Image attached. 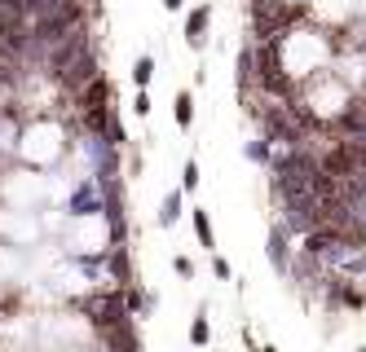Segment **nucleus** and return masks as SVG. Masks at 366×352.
<instances>
[{
  "label": "nucleus",
  "mask_w": 366,
  "mask_h": 352,
  "mask_svg": "<svg viewBox=\"0 0 366 352\" xmlns=\"http://www.w3.org/2000/svg\"><path fill=\"white\" fill-rule=\"evenodd\" d=\"M102 207H106V198H102L93 176H80L71 185V194H66V216L71 221H93V216H102Z\"/></svg>",
  "instance_id": "nucleus-1"
},
{
  "label": "nucleus",
  "mask_w": 366,
  "mask_h": 352,
  "mask_svg": "<svg viewBox=\"0 0 366 352\" xmlns=\"http://www.w3.org/2000/svg\"><path fill=\"white\" fill-rule=\"evenodd\" d=\"M291 256H296L291 233L282 229V225H274V229H270V269H274L278 278H287V273H291Z\"/></svg>",
  "instance_id": "nucleus-2"
},
{
  "label": "nucleus",
  "mask_w": 366,
  "mask_h": 352,
  "mask_svg": "<svg viewBox=\"0 0 366 352\" xmlns=\"http://www.w3.org/2000/svg\"><path fill=\"white\" fill-rule=\"evenodd\" d=\"M212 0H203V5H194L190 13H186V44L194 48V53H198V48H203L208 44V27H212Z\"/></svg>",
  "instance_id": "nucleus-3"
},
{
  "label": "nucleus",
  "mask_w": 366,
  "mask_h": 352,
  "mask_svg": "<svg viewBox=\"0 0 366 352\" xmlns=\"http://www.w3.org/2000/svg\"><path fill=\"white\" fill-rule=\"evenodd\" d=\"M172 119H177L181 132L194 128V93H190V89H181V93L172 97Z\"/></svg>",
  "instance_id": "nucleus-4"
},
{
  "label": "nucleus",
  "mask_w": 366,
  "mask_h": 352,
  "mask_svg": "<svg viewBox=\"0 0 366 352\" xmlns=\"http://www.w3.org/2000/svg\"><path fill=\"white\" fill-rule=\"evenodd\" d=\"M181 211H186V198H181V190H168V194H163V203H159V225L172 229Z\"/></svg>",
  "instance_id": "nucleus-5"
},
{
  "label": "nucleus",
  "mask_w": 366,
  "mask_h": 352,
  "mask_svg": "<svg viewBox=\"0 0 366 352\" xmlns=\"http://www.w3.org/2000/svg\"><path fill=\"white\" fill-rule=\"evenodd\" d=\"M190 225H194V238H198V247L203 251H216V233H212V221H208V211L198 207V211H190Z\"/></svg>",
  "instance_id": "nucleus-6"
},
{
  "label": "nucleus",
  "mask_w": 366,
  "mask_h": 352,
  "mask_svg": "<svg viewBox=\"0 0 366 352\" xmlns=\"http://www.w3.org/2000/svg\"><path fill=\"white\" fill-rule=\"evenodd\" d=\"M151 79H155V58L141 53L137 62H132V84H137V89H151Z\"/></svg>",
  "instance_id": "nucleus-7"
},
{
  "label": "nucleus",
  "mask_w": 366,
  "mask_h": 352,
  "mask_svg": "<svg viewBox=\"0 0 366 352\" xmlns=\"http://www.w3.org/2000/svg\"><path fill=\"white\" fill-rule=\"evenodd\" d=\"M270 150H274L270 141H265V137H256V141H247V145H243V155L252 159V163H260V167H270Z\"/></svg>",
  "instance_id": "nucleus-8"
},
{
  "label": "nucleus",
  "mask_w": 366,
  "mask_h": 352,
  "mask_svg": "<svg viewBox=\"0 0 366 352\" xmlns=\"http://www.w3.org/2000/svg\"><path fill=\"white\" fill-rule=\"evenodd\" d=\"M208 339H212V326H208V317L198 313L194 322H190V344H194V348H208Z\"/></svg>",
  "instance_id": "nucleus-9"
},
{
  "label": "nucleus",
  "mask_w": 366,
  "mask_h": 352,
  "mask_svg": "<svg viewBox=\"0 0 366 352\" xmlns=\"http://www.w3.org/2000/svg\"><path fill=\"white\" fill-rule=\"evenodd\" d=\"M198 181H203V176H198V163L186 159V167H181V190H198Z\"/></svg>",
  "instance_id": "nucleus-10"
},
{
  "label": "nucleus",
  "mask_w": 366,
  "mask_h": 352,
  "mask_svg": "<svg viewBox=\"0 0 366 352\" xmlns=\"http://www.w3.org/2000/svg\"><path fill=\"white\" fill-rule=\"evenodd\" d=\"M132 110H137L141 119L151 115V93H146V89H137V97H132Z\"/></svg>",
  "instance_id": "nucleus-11"
},
{
  "label": "nucleus",
  "mask_w": 366,
  "mask_h": 352,
  "mask_svg": "<svg viewBox=\"0 0 366 352\" xmlns=\"http://www.w3.org/2000/svg\"><path fill=\"white\" fill-rule=\"evenodd\" d=\"M212 273L221 278V282H229V278H234V269H229V260H221V256H212Z\"/></svg>",
  "instance_id": "nucleus-12"
},
{
  "label": "nucleus",
  "mask_w": 366,
  "mask_h": 352,
  "mask_svg": "<svg viewBox=\"0 0 366 352\" xmlns=\"http://www.w3.org/2000/svg\"><path fill=\"white\" fill-rule=\"evenodd\" d=\"M172 269H177L181 278H194V264H190L186 256H177V260H172Z\"/></svg>",
  "instance_id": "nucleus-13"
},
{
  "label": "nucleus",
  "mask_w": 366,
  "mask_h": 352,
  "mask_svg": "<svg viewBox=\"0 0 366 352\" xmlns=\"http://www.w3.org/2000/svg\"><path fill=\"white\" fill-rule=\"evenodd\" d=\"M186 9V0H163V13H181Z\"/></svg>",
  "instance_id": "nucleus-14"
},
{
  "label": "nucleus",
  "mask_w": 366,
  "mask_h": 352,
  "mask_svg": "<svg viewBox=\"0 0 366 352\" xmlns=\"http://www.w3.org/2000/svg\"><path fill=\"white\" fill-rule=\"evenodd\" d=\"M265 352H274V348H265Z\"/></svg>",
  "instance_id": "nucleus-15"
},
{
  "label": "nucleus",
  "mask_w": 366,
  "mask_h": 352,
  "mask_svg": "<svg viewBox=\"0 0 366 352\" xmlns=\"http://www.w3.org/2000/svg\"><path fill=\"white\" fill-rule=\"evenodd\" d=\"M362 352H366V348H362Z\"/></svg>",
  "instance_id": "nucleus-16"
}]
</instances>
